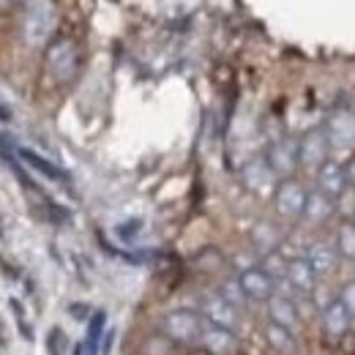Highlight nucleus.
<instances>
[{
  "instance_id": "1",
  "label": "nucleus",
  "mask_w": 355,
  "mask_h": 355,
  "mask_svg": "<svg viewBox=\"0 0 355 355\" xmlns=\"http://www.w3.org/2000/svg\"><path fill=\"white\" fill-rule=\"evenodd\" d=\"M202 325H205V317L200 311H191V309H173L162 317V334L170 342L189 345V347L200 342Z\"/></svg>"
},
{
  "instance_id": "2",
  "label": "nucleus",
  "mask_w": 355,
  "mask_h": 355,
  "mask_svg": "<svg viewBox=\"0 0 355 355\" xmlns=\"http://www.w3.org/2000/svg\"><path fill=\"white\" fill-rule=\"evenodd\" d=\"M55 28V3L52 0H28L25 11V39L28 44L42 46Z\"/></svg>"
},
{
  "instance_id": "3",
  "label": "nucleus",
  "mask_w": 355,
  "mask_h": 355,
  "mask_svg": "<svg viewBox=\"0 0 355 355\" xmlns=\"http://www.w3.org/2000/svg\"><path fill=\"white\" fill-rule=\"evenodd\" d=\"M306 197L309 191L304 189V183H298L295 178H284L276 191H273V205L279 211V216L284 219H298L304 214V205H306Z\"/></svg>"
},
{
  "instance_id": "4",
  "label": "nucleus",
  "mask_w": 355,
  "mask_h": 355,
  "mask_svg": "<svg viewBox=\"0 0 355 355\" xmlns=\"http://www.w3.org/2000/svg\"><path fill=\"white\" fill-rule=\"evenodd\" d=\"M46 69L58 83H69L77 71V46L69 39H60L46 49Z\"/></svg>"
},
{
  "instance_id": "5",
  "label": "nucleus",
  "mask_w": 355,
  "mask_h": 355,
  "mask_svg": "<svg viewBox=\"0 0 355 355\" xmlns=\"http://www.w3.org/2000/svg\"><path fill=\"white\" fill-rule=\"evenodd\" d=\"M238 284L243 290V295L254 304H266L268 298L276 293V284H273V276L268 273L263 266H252V268H243L238 273Z\"/></svg>"
},
{
  "instance_id": "6",
  "label": "nucleus",
  "mask_w": 355,
  "mask_h": 355,
  "mask_svg": "<svg viewBox=\"0 0 355 355\" xmlns=\"http://www.w3.org/2000/svg\"><path fill=\"white\" fill-rule=\"evenodd\" d=\"M197 347L205 350L208 355H235L241 350V342H238V334H232L227 328H219V325L205 320Z\"/></svg>"
},
{
  "instance_id": "7",
  "label": "nucleus",
  "mask_w": 355,
  "mask_h": 355,
  "mask_svg": "<svg viewBox=\"0 0 355 355\" xmlns=\"http://www.w3.org/2000/svg\"><path fill=\"white\" fill-rule=\"evenodd\" d=\"M328 137L322 129H311L309 134H304V139L298 142V164L306 170H320L328 162Z\"/></svg>"
},
{
  "instance_id": "8",
  "label": "nucleus",
  "mask_w": 355,
  "mask_h": 355,
  "mask_svg": "<svg viewBox=\"0 0 355 355\" xmlns=\"http://www.w3.org/2000/svg\"><path fill=\"white\" fill-rule=\"evenodd\" d=\"M200 314H202L208 322H214V325H219V328H227V331H232V334H238V328H241V311L235 309L232 304H227L219 293L202 298V311H200Z\"/></svg>"
},
{
  "instance_id": "9",
  "label": "nucleus",
  "mask_w": 355,
  "mask_h": 355,
  "mask_svg": "<svg viewBox=\"0 0 355 355\" xmlns=\"http://www.w3.org/2000/svg\"><path fill=\"white\" fill-rule=\"evenodd\" d=\"M325 137H328V145L342 150V148H350L355 145V112L353 110H336L328 123H325Z\"/></svg>"
},
{
  "instance_id": "10",
  "label": "nucleus",
  "mask_w": 355,
  "mask_h": 355,
  "mask_svg": "<svg viewBox=\"0 0 355 355\" xmlns=\"http://www.w3.org/2000/svg\"><path fill=\"white\" fill-rule=\"evenodd\" d=\"M268 167L273 170V175H293L295 167H298V142L293 139H276L270 145L266 156Z\"/></svg>"
},
{
  "instance_id": "11",
  "label": "nucleus",
  "mask_w": 355,
  "mask_h": 355,
  "mask_svg": "<svg viewBox=\"0 0 355 355\" xmlns=\"http://www.w3.org/2000/svg\"><path fill=\"white\" fill-rule=\"evenodd\" d=\"M320 322H322V331H325L328 339H342L345 334L353 331V317H350V311L342 306L339 298H334V301L322 309Z\"/></svg>"
},
{
  "instance_id": "12",
  "label": "nucleus",
  "mask_w": 355,
  "mask_h": 355,
  "mask_svg": "<svg viewBox=\"0 0 355 355\" xmlns=\"http://www.w3.org/2000/svg\"><path fill=\"white\" fill-rule=\"evenodd\" d=\"M284 279H287V284H290L295 293H301V295H311L314 287L320 284V279L314 276V270H311V266L306 263V257H290V260H287V270H284Z\"/></svg>"
},
{
  "instance_id": "13",
  "label": "nucleus",
  "mask_w": 355,
  "mask_h": 355,
  "mask_svg": "<svg viewBox=\"0 0 355 355\" xmlns=\"http://www.w3.org/2000/svg\"><path fill=\"white\" fill-rule=\"evenodd\" d=\"M266 306H268V322H276V325L287 328L290 334H295V331H298V325H301V320H298V309H295V304H293L287 295L273 293V295L266 301Z\"/></svg>"
},
{
  "instance_id": "14",
  "label": "nucleus",
  "mask_w": 355,
  "mask_h": 355,
  "mask_svg": "<svg viewBox=\"0 0 355 355\" xmlns=\"http://www.w3.org/2000/svg\"><path fill=\"white\" fill-rule=\"evenodd\" d=\"M306 263L311 266L317 279H328L336 270V266H339V252L331 243L317 241V243H311L309 249H306Z\"/></svg>"
},
{
  "instance_id": "15",
  "label": "nucleus",
  "mask_w": 355,
  "mask_h": 355,
  "mask_svg": "<svg viewBox=\"0 0 355 355\" xmlns=\"http://www.w3.org/2000/svg\"><path fill=\"white\" fill-rule=\"evenodd\" d=\"M17 156L31 167V170H36L39 175H44L46 180H52V183H69L71 178L69 173L63 170V167H58L55 162H49L46 156H42L39 150H31V148H17Z\"/></svg>"
},
{
  "instance_id": "16",
  "label": "nucleus",
  "mask_w": 355,
  "mask_h": 355,
  "mask_svg": "<svg viewBox=\"0 0 355 355\" xmlns=\"http://www.w3.org/2000/svg\"><path fill=\"white\" fill-rule=\"evenodd\" d=\"M317 189L322 194H328L331 200H336L345 189H347V178H345V167L334 159H328L320 170H317Z\"/></svg>"
},
{
  "instance_id": "17",
  "label": "nucleus",
  "mask_w": 355,
  "mask_h": 355,
  "mask_svg": "<svg viewBox=\"0 0 355 355\" xmlns=\"http://www.w3.org/2000/svg\"><path fill=\"white\" fill-rule=\"evenodd\" d=\"M243 183H246V189L254 191V194H268V191H273L276 175H273V170L268 167L266 159H254V162H249V164L243 167Z\"/></svg>"
},
{
  "instance_id": "18",
  "label": "nucleus",
  "mask_w": 355,
  "mask_h": 355,
  "mask_svg": "<svg viewBox=\"0 0 355 355\" xmlns=\"http://www.w3.org/2000/svg\"><path fill=\"white\" fill-rule=\"evenodd\" d=\"M334 211H336V202H334L328 194H322V191L317 189V191H309V197H306V205H304V214H301V216H304L309 224H322L334 216Z\"/></svg>"
},
{
  "instance_id": "19",
  "label": "nucleus",
  "mask_w": 355,
  "mask_h": 355,
  "mask_svg": "<svg viewBox=\"0 0 355 355\" xmlns=\"http://www.w3.org/2000/svg\"><path fill=\"white\" fill-rule=\"evenodd\" d=\"M263 336H266V342L279 355H293L295 350H298L295 334H290L287 328H282V325H276V322H266V328H263Z\"/></svg>"
},
{
  "instance_id": "20",
  "label": "nucleus",
  "mask_w": 355,
  "mask_h": 355,
  "mask_svg": "<svg viewBox=\"0 0 355 355\" xmlns=\"http://www.w3.org/2000/svg\"><path fill=\"white\" fill-rule=\"evenodd\" d=\"M336 252L345 260H355V222H345L336 232Z\"/></svg>"
},
{
  "instance_id": "21",
  "label": "nucleus",
  "mask_w": 355,
  "mask_h": 355,
  "mask_svg": "<svg viewBox=\"0 0 355 355\" xmlns=\"http://www.w3.org/2000/svg\"><path fill=\"white\" fill-rule=\"evenodd\" d=\"M252 238H254L257 249H260V252H268V254L279 246V232H276V227H270V224H266V222L257 224V230H254Z\"/></svg>"
},
{
  "instance_id": "22",
  "label": "nucleus",
  "mask_w": 355,
  "mask_h": 355,
  "mask_svg": "<svg viewBox=\"0 0 355 355\" xmlns=\"http://www.w3.org/2000/svg\"><path fill=\"white\" fill-rule=\"evenodd\" d=\"M219 295H222L227 304H232V306H235L238 311H241L243 306H246V304H249V298L243 295V290H241L238 279H227V282L222 284V293H219Z\"/></svg>"
},
{
  "instance_id": "23",
  "label": "nucleus",
  "mask_w": 355,
  "mask_h": 355,
  "mask_svg": "<svg viewBox=\"0 0 355 355\" xmlns=\"http://www.w3.org/2000/svg\"><path fill=\"white\" fill-rule=\"evenodd\" d=\"M104 320H107V314H104V311H96V314L90 317V328H88V350H90V355L98 353V342H101V328H104Z\"/></svg>"
},
{
  "instance_id": "24",
  "label": "nucleus",
  "mask_w": 355,
  "mask_h": 355,
  "mask_svg": "<svg viewBox=\"0 0 355 355\" xmlns=\"http://www.w3.org/2000/svg\"><path fill=\"white\" fill-rule=\"evenodd\" d=\"M173 347H170V339L162 336V339H148L145 345V355H170Z\"/></svg>"
},
{
  "instance_id": "25",
  "label": "nucleus",
  "mask_w": 355,
  "mask_h": 355,
  "mask_svg": "<svg viewBox=\"0 0 355 355\" xmlns=\"http://www.w3.org/2000/svg\"><path fill=\"white\" fill-rule=\"evenodd\" d=\"M339 301H342V306H345V309L350 311V317H355V282H347V284L342 287Z\"/></svg>"
},
{
  "instance_id": "26",
  "label": "nucleus",
  "mask_w": 355,
  "mask_h": 355,
  "mask_svg": "<svg viewBox=\"0 0 355 355\" xmlns=\"http://www.w3.org/2000/svg\"><path fill=\"white\" fill-rule=\"evenodd\" d=\"M342 347H345V353H347V355H355V334H353V331L342 336Z\"/></svg>"
},
{
  "instance_id": "27",
  "label": "nucleus",
  "mask_w": 355,
  "mask_h": 355,
  "mask_svg": "<svg viewBox=\"0 0 355 355\" xmlns=\"http://www.w3.org/2000/svg\"><path fill=\"white\" fill-rule=\"evenodd\" d=\"M345 178H347V186L355 189V156L345 164Z\"/></svg>"
},
{
  "instance_id": "28",
  "label": "nucleus",
  "mask_w": 355,
  "mask_h": 355,
  "mask_svg": "<svg viewBox=\"0 0 355 355\" xmlns=\"http://www.w3.org/2000/svg\"><path fill=\"white\" fill-rule=\"evenodd\" d=\"M11 6H17V0H0V11H6V8H11Z\"/></svg>"
},
{
  "instance_id": "29",
  "label": "nucleus",
  "mask_w": 355,
  "mask_h": 355,
  "mask_svg": "<svg viewBox=\"0 0 355 355\" xmlns=\"http://www.w3.org/2000/svg\"><path fill=\"white\" fill-rule=\"evenodd\" d=\"M0 121H11V112L6 107H0Z\"/></svg>"
},
{
  "instance_id": "30",
  "label": "nucleus",
  "mask_w": 355,
  "mask_h": 355,
  "mask_svg": "<svg viewBox=\"0 0 355 355\" xmlns=\"http://www.w3.org/2000/svg\"><path fill=\"white\" fill-rule=\"evenodd\" d=\"M353 216H355V214H353Z\"/></svg>"
}]
</instances>
